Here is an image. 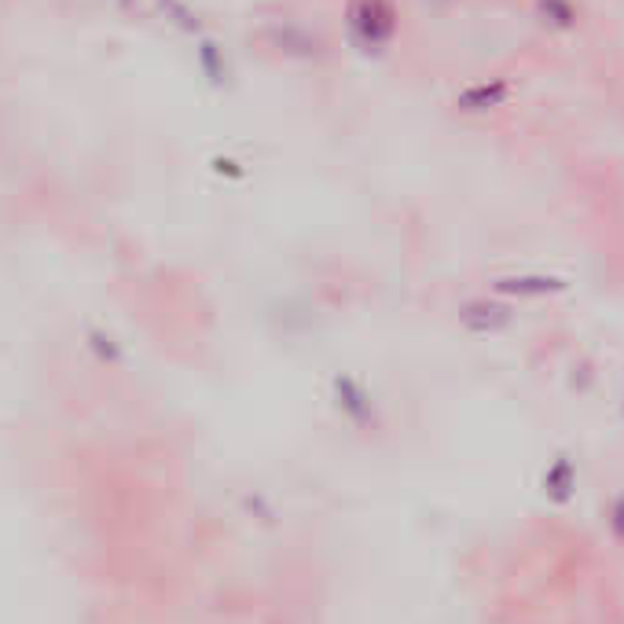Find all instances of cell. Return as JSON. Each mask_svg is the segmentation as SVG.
<instances>
[{
	"mask_svg": "<svg viewBox=\"0 0 624 624\" xmlns=\"http://www.w3.org/2000/svg\"><path fill=\"white\" fill-rule=\"evenodd\" d=\"M503 96H508V89H503V85H492V89L481 85V89L470 92L463 103H467V111H485V108H497Z\"/></svg>",
	"mask_w": 624,
	"mask_h": 624,
	"instance_id": "cell-1",
	"label": "cell"
},
{
	"mask_svg": "<svg viewBox=\"0 0 624 624\" xmlns=\"http://www.w3.org/2000/svg\"><path fill=\"white\" fill-rule=\"evenodd\" d=\"M544 16H551V22H555V27H573L570 0H544Z\"/></svg>",
	"mask_w": 624,
	"mask_h": 624,
	"instance_id": "cell-2",
	"label": "cell"
}]
</instances>
